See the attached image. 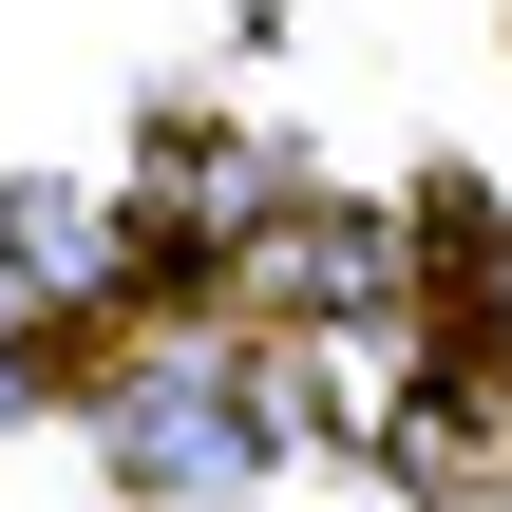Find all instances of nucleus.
<instances>
[{"label": "nucleus", "mask_w": 512, "mask_h": 512, "mask_svg": "<svg viewBox=\"0 0 512 512\" xmlns=\"http://www.w3.org/2000/svg\"><path fill=\"white\" fill-rule=\"evenodd\" d=\"M95 456H114L152 512H209V494H247V475H266V418H247V380H228V361H133V380L95 399Z\"/></svg>", "instance_id": "nucleus-1"}, {"label": "nucleus", "mask_w": 512, "mask_h": 512, "mask_svg": "<svg viewBox=\"0 0 512 512\" xmlns=\"http://www.w3.org/2000/svg\"><path fill=\"white\" fill-rule=\"evenodd\" d=\"M494 380H512V247H494Z\"/></svg>", "instance_id": "nucleus-2"}]
</instances>
